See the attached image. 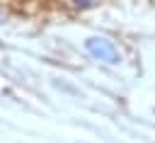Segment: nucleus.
<instances>
[{
	"label": "nucleus",
	"instance_id": "obj_2",
	"mask_svg": "<svg viewBox=\"0 0 155 143\" xmlns=\"http://www.w3.org/2000/svg\"><path fill=\"white\" fill-rule=\"evenodd\" d=\"M73 2H75V7H82V10L85 7H92V0H73Z\"/></svg>",
	"mask_w": 155,
	"mask_h": 143
},
{
	"label": "nucleus",
	"instance_id": "obj_3",
	"mask_svg": "<svg viewBox=\"0 0 155 143\" xmlns=\"http://www.w3.org/2000/svg\"><path fill=\"white\" fill-rule=\"evenodd\" d=\"M5 19H7V17H5V12H2V10H0V24H2V22H5Z\"/></svg>",
	"mask_w": 155,
	"mask_h": 143
},
{
	"label": "nucleus",
	"instance_id": "obj_1",
	"mask_svg": "<svg viewBox=\"0 0 155 143\" xmlns=\"http://www.w3.org/2000/svg\"><path fill=\"white\" fill-rule=\"evenodd\" d=\"M85 48H87L94 58H99V61H104V63H119V61H121L119 48H116L109 39H104V36H92V39H87V41H85Z\"/></svg>",
	"mask_w": 155,
	"mask_h": 143
}]
</instances>
